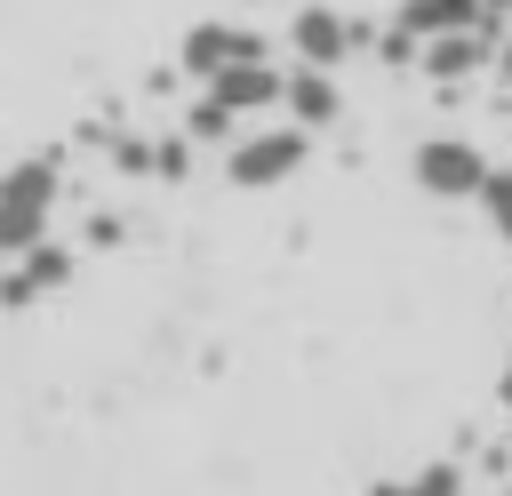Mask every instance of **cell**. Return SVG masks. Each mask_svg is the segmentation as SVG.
Masks as SVG:
<instances>
[{
	"instance_id": "obj_1",
	"label": "cell",
	"mask_w": 512,
	"mask_h": 496,
	"mask_svg": "<svg viewBox=\"0 0 512 496\" xmlns=\"http://www.w3.org/2000/svg\"><path fill=\"white\" fill-rule=\"evenodd\" d=\"M56 192H64V160H56V152H32V160H16V168L0 176V256L48 240Z\"/></svg>"
},
{
	"instance_id": "obj_2",
	"label": "cell",
	"mask_w": 512,
	"mask_h": 496,
	"mask_svg": "<svg viewBox=\"0 0 512 496\" xmlns=\"http://www.w3.org/2000/svg\"><path fill=\"white\" fill-rule=\"evenodd\" d=\"M304 160H312V136H304L296 120H280V128H256V136H232V144H224V184H232V192H272V184H288Z\"/></svg>"
},
{
	"instance_id": "obj_3",
	"label": "cell",
	"mask_w": 512,
	"mask_h": 496,
	"mask_svg": "<svg viewBox=\"0 0 512 496\" xmlns=\"http://www.w3.org/2000/svg\"><path fill=\"white\" fill-rule=\"evenodd\" d=\"M408 176H416V192H432V200H480L488 152H480L472 136H424V144L408 152Z\"/></svg>"
},
{
	"instance_id": "obj_4",
	"label": "cell",
	"mask_w": 512,
	"mask_h": 496,
	"mask_svg": "<svg viewBox=\"0 0 512 496\" xmlns=\"http://www.w3.org/2000/svg\"><path fill=\"white\" fill-rule=\"evenodd\" d=\"M496 40H504V24H496V16L456 24V32H432V40H416V72H424L432 88H464L472 72H488Z\"/></svg>"
},
{
	"instance_id": "obj_5",
	"label": "cell",
	"mask_w": 512,
	"mask_h": 496,
	"mask_svg": "<svg viewBox=\"0 0 512 496\" xmlns=\"http://www.w3.org/2000/svg\"><path fill=\"white\" fill-rule=\"evenodd\" d=\"M360 48H368V24L344 16V8H296V16H288V56L312 64V72H336V64H352Z\"/></svg>"
},
{
	"instance_id": "obj_6",
	"label": "cell",
	"mask_w": 512,
	"mask_h": 496,
	"mask_svg": "<svg viewBox=\"0 0 512 496\" xmlns=\"http://www.w3.org/2000/svg\"><path fill=\"white\" fill-rule=\"evenodd\" d=\"M256 56H264V32H256V24L208 16V24L184 32V72H192V80H216V72H232V64H256Z\"/></svg>"
},
{
	"instance_id": "obj_7",
	"label": "cell",
	"mask_w": 512,
	"mask_h": 496,
	"mask_svg": "<svg viewBox=\"0 0 512 496\" xmlns=\"http://www.w3.org/2000/svg\"><path fill=\"white\" fill-rule=\"evenodd\" d=\"M64 280H72V248L32 240V248H16L8 272H0V312H24V304H40V296H56Z\"/></svg>"
},
{
	"instance_id": "obj_8",
	"label": "cell",
	"mask_w": 512,
	"mask_h": 496,
	"mask_svg": "<svg viewBox=\"0 0 512 496\" xmlns=\"http://www.w3.org/2000/svg\"><path fill=\"white\" fill-rule=\"evenodd\" d=\"M280 104H288V120H296L304 136H320V128L344 120V88H336V72H312V64H296V72L280 80Z\"/></svg>"
},
{
	"instance_id": "obj_9",
	"label": "cell",
	"mask_w": 512,
	"mask_h": 496,
	"mask_svg": "<svg viewBox=\"0 0 512 496\" xmlns=\"http://www.w3.org/2000/svg\"><path fill=\"white\" fill-rule=\"evenodd\" d=\"M280 80H288V72H272V64L256 56V64H232V72L200 80V88H208L224 112H240V120H248V112H272V104H280Z\"/></svg>"
},
{
	"instance_id": "obj_10",
	"label": "cell",
	"mask_w": 512,
	"mask_h": 496,
	"mask_svg": "<svg viewBox=\"0 0 512 496\" xmlns=\"http://www.w3.org/2000/svg\"><path fill=\"white\" fill-rule=\"evenodd\" d=\"M176 136H184V144H232V136H240V112H224V104H216V96H208V88H200V96H192V112H184V128H176Z\"/></svg>"
},
{
	"instance_id": "obj_11",
	"label": "cell",
	"mask_w": 512,
	"mask_h": 496,
	"mask_svg": "<svg viewBox=\"0 0 512 496\" xmlns=\"http://www.w3.org/2000/svg\"><path fill=\"white\" fill-rule=\"evenodd\" d=\"M368 496H464V472H456V464H424L416 480H384V488H368Z\"/></svg>"
},
{
	"instance_id": "obj_12",
	"label": "cell",
	"mask_w": 512,
	"mask_h": 496,
	"mask_svg": "<svg viewBox=\"0 0 512 496\" xmlns=\"http://www.w3.org/2000/svg\"><path fill=\"white\" fill-rule=\"evenodd\" d=\"M112 168L120 176H160V136H112Z\"/></svg>"
},
{
	"instance_id": "obj_13",
	"label": "cell",
	"mask_w": 512,
	"mask_h": 496,
	"mask_svg": "<svg viewBox=\"0 0 512 496\" xmlns=\"http://www.w3.org/2000/svg\"><path fill=\"white\" fill-rule=\"evenodd\" d=\"M480 208H488V224H496V240L512 248V168H488V184H480Z\"/></svg>"
},
{
	"instance_id": "obj_14",
	"label": "cell",
	"mask_w": 512,
	"mask_h": 496,
	"mask_svg": "<svg viewBox=\"0 0 512 496\" xmlns=\"http://www.w3.org/2000/svg\"><path fill=\"white\" fill-rule=\"evenodd\" d=\"M128 240V216H88V248H120Z\"/></svg>"
},
{
	"instance_id": "obj_15",
	"label": "cell",
	"mask_w": 512,
	"mask_h": 496,
	"mask_svg": "<svg viewBox=\"0 0 512 496\" xmlns=\"http://www.w3.org/2000/svg\"><path fill=\"white\" fill-rule=\"evenodd\" d=\"M488 72H496V88L512 96V24H504V40H496V56H488Z\"/></svg>"
},
{
	"instance_id": "obj_16",
	"label": "cell",
	"mask_w": 512,
	"mask_h": 496,
	"mask_svg": "<svg viewBox=\"0 0 512 496\" xmlns=\"http://www.w3.org/2000/svg\"><path fill=\"white\" fill-rule=\"evenodd\" d=\"M480 16H496V24H504V16H512V0H480Z\"/></svg>"
},
{
	"instance_id": "obj_17",
	"label": "cell",
	"mask_w": 512,
	"mask_h": 496,
	"mask_svg": "<svg viewBox=\"0 0 512 496\" xmlns=\"http://www.w3.org/2000/svg\"><path fill=\"white\" fill-rule=\"evenodd\" d=\"M496 400H504V416H512V368H504V384H496Z\"/></svg>"
}]
</instances>
